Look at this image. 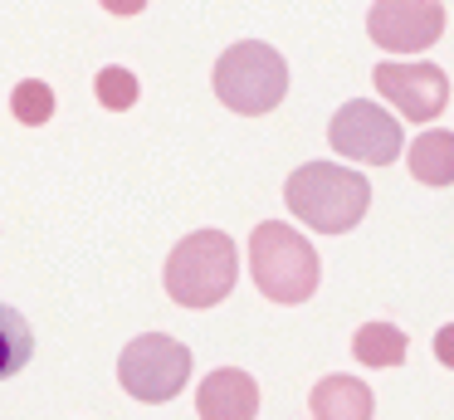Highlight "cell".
<instances>
[{
	"label": "cell",
	"mask_w": 454,
	"mask_h": 420,
	"mask_svg": "<svg viewBox=\"0 0 454 420\" xmlns=\"http://www.w3.org/2000/svg\"><path fill=\"white\" fill-rule=\"evenodd\" d=\"M327 142H333L337 156L347 162H362V166H391L401 156L405 137H401V123H395L386 107L366 103V98H352L333 113L327 123Z\"/></svg>",
	"instance_id": "6"
},
{
	"label": "cell",
	"mask_w": 454,
	"mask_h": 420,
	"mask_svg": "<svg viewBox=\"0 0 454 420\" xmlns=\"http://www.w3.org/2000/svg\"><path fill=\"white\" fill-rule=\"evenodd\" d=\"M376 93L386 98L391 107H401V117L411 123H430L450 107V78H444L440 64H376L372 74Z\"/></svg>",
	"instance_id": "8"
},
{
	"label": "cell",
	"mask_w": 454,
	"mask_h": 420,
	"mask_svg": "<svg viewBox=\"0 0 454 420\" xmlns=\"http://www.w3.org/2000/svg\"><path fill=\"white\" fill-rule=\"evenodd\" d=\"M352 357L362 367H401L405 361V332L395 322H362L352 337Z\"/></svg>",
	"instance_id": "12"
},
{
	"label": "cell",
	"mask_w": 454,
	"mask_h": 420,
	"mask_svg": "<svg viewBox=\"0 0 454 420\" xmlns=\"http://www.w3.org/2000/svg\"><path fill=\"white\" fill-rule=\"evenodd\" d=\"M288 93V64L264 39H239L215 59V98L239 117H264Z\"/></svg>",
	"instance_id": "4"
},
{
	"label": "cell",
	"mask_w": 454,
	"mask_h": 420,
	"mask_svg": "<svg viewBox=\"0 0 454 420\" xmlns=\"http://www.w3.org/2000/svg\"><path fill=\"white\" fill-rule=\"evenodd\" d=\"M249 273H254L259 293L269 303H308L323 279V264H317V250L284 220H264L249 234Z\"/></svg>",
	"instance_id": "3"
},
{
	"label": "cell",
	"mask_w": 454,
	"mask_h": 420,
	"mask_svg": "<svg viewBox=\"0 0 454 420\" xmlns=\"http://www.w3.org/2000/svg\"><path fill=\"white\" fill-rule=\"evenodd\" d=\"M11 113H15V123H25V127L50 123L54 117V88L44 83V78H25V83H15Z\"/></svg>",
	"instance_id": "14"
},
{
	"label": "cell",
	"mask_w": 454,
	"mask_h": 420,
	"mask_svg": "<svg viewBox=\"0 0 454 420\" xmlns=\"http://www.w3.org/2000/svg\"><path fill=\"white\" fill-rule=\"evenodd\" d=\"M93 93H98V103L108 107V113H128L132 103H137V78H132V68H103L98 78H93Z\"/></svg>",
	"instance_id": "15"
},
{
	"label": "cell",
	"mask_w": 454,
	"mask_h": 420,
	"mask_svg": "<svg viewBox=\"0 0 454 420\" xmlns=\"http://www.w3.org/2000/svg\"><path fill=\"white\" fill-rule=\"evenodd\" d=\"M366 35L386 54H420L444 35V5L440 0H376L366 10Z\"/></svg>",
	"instance_id": "7"
},
{
	"label": "cell",
	"mask_w": 454,
	"mask_h": 420,
	"mask_svg": "<svg viewBox=\"0 0 454 420\" xmlns=\"http://www.w3.org/2000/svg\"><path fill=\"white\" fill-rule=\"evenodd\" d=\"M30 357H35L30 322H25L11 303H0V381L15 376V371H25V367H30Z\"/></svg>",
	"instance_id": "13"
},
{
	"label": "cell",
	"mask_w": 454,
	"mask_h": 420,
	"mask_svg": "<svg viewBox=\"0 0 454 420\" xmlns=\"http://www.w3.org/2000/svg\"><path fill=\"white\" fill-rule=\"evenodd\" d=\"M98 5L108 10V15H122V20H128V15H142V10H147V0H98Z\"/></svg>",
	"instance_id": "17"
},
{
	"label": "cell",
	"mask_w": 454,
	"mask_h": 420,
	"mask_svg": "<svg viewBox=\"0 0 454 420\" xmlns=\"http://www.w3.org/2000/svg\"><path fill=\"white\" fill-rule=\"evenodd\" d=\"M118 381L132 400L161 406V400L181 396V386L191 381V347L167 337V332H142V337H132L122 347Z\"/></svg>",
	"instance_id": "5"
},
{
	"label": "cell",
	"mask_w": 454,
	"mask_h": 420,
	"mask_svg": "<svg viewBox=\"0 0 454 420\" xmlns=\"http://www.w3.org/2000/svg\"><path fill=\"white\" fill-rule=\"evenodd\" d=\"M239 279V250L225 230H196L167 254V269H161V283H167L171 303L181 308H215V303L230 298Z\"/></svg>",
	"instance_id": "2"
},
{
	"label": "cell",
	"mask_w": 454,
	"mask_h": 420,
	"mask_svg": "<svg viewBox=\"0 0 454 420\" xmlns=\"http://www.w3.org/2000/svg\"><path fill=\"white\" fill-rule=\"evenodd\" d=\"M434 357H440V367L454 371V322H444V328L434 332Z\"/></svg>",
	"instance_id": "16"
},
{
	"label": "cell",
	"mask_w": 454,
	"mask_h": 420,
	"mask_svg": "<svg viewBox=\"0 0 454 420\" xmlns=\"http://www.w3.org/2000/svg\"><path fill=\"white\" fill-rule=\"evenodd\" d=\"M284 201L308 230L317 234H347L352 225H362L366 205H372V181L352 166L337 162H308L288 176Z\"/></svg>",
	"instance_id": "1"
},
{
	"label": "cell",
	"mask_w": 454,
	"mask_h": 420,
	"mask_svg": "<svg viewBox=\"0 0 454 420\" xmlns=\"http://www.w3.org/2000/svg\"><path fill=\"white\" fill-rule=\"evenodd\" d=\"M308 406H313L317 420H372L376 400L366 391V381L356 376H323L308 396Z\"/></svg>",
	"instance_id": "10"
},
{
	"label": "cell",
	"mask_w": 454,
	"mask_h": 420,
	"mask_svg": "<svg viewBox=\"0 0 454 420\" xmlns=\"http://www.w3.org/2000/svg\"><path fill=\"white\" fill-rule=\"evenodd\" d=\"M196 410L206 420H249L259 410V386L249 371L239 367H220L200 381L196 391Z\"/></svg>",
	"instance_id": "9"
},
{
	"label": "cell",
	"mask_w": 454,
	"mask_h": 420,
	"mask_svg": "<svg viewBox=\"0 0 454 420\" xmlns=\"http://www.w3.org/2000/svg\"><path fill=\"white\" fill-rule=\"evenodd\" d=\"M405 156H411V176L420 186H454V132L430 127L405 147Z\"/></svg>",
	"instance_id": "11"
}]
</instances>
